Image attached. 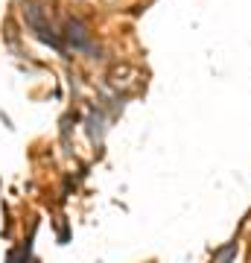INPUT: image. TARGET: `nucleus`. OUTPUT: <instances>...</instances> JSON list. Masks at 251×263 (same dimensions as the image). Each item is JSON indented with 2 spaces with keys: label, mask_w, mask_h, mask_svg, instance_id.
<instances>
[{
  "label": "nucleus",
  "mask_w": 251,
  "mask_h": 263,
  "mask_svg": "<svg viewBox=\"0 0 251 263\" xmlns=\"http://www.w3.org/2000/svg\"><path fill=\"white\" fill-rule=\"evenodd\" d=\"M67 38H70V44H73L76 50H88L91 53V41H88V35H85V29L76 24V21H67Z\"/></svg>",
  "instance_id": "f257e3e1"
},
{
  "label": "nucleus",
  "mask_w": 251,
  "mask_h": 263,
  "mask_svg": "<svg viewBox=\"0 0 251 263\" xmlns=\"http://www.w3.org/2000/svg\"><path fill=\"white\" fill-rule=\"evenodd\" d=\"M29 249H32V243H24L21 249H15V252H9V257H6V263H29Z\"/></svg>",
  "instance_id": "f03ea898"
}]
</instances>
